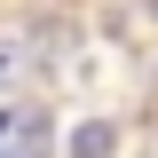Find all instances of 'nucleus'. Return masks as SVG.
I'll return each mask as SVG.
<instances>
[{"label":"nucleus","instance_id":"obj_1","mask_svg":"<svg viewBox=\"0 0 158 158\" xmlns=\"http://www.w3.org/2000/svg\"><path fill=\"white\" fill-rule=\"evenodd\" d=\"M0 158H56V127L48 111H0Z\"/></svg>","mask_w":158,"mask_h":158},{"label":"nucleus","instance_id":"obj_2","mask_svg":"<svg viewBox=\"0 0 158 158\" xmlns=\"http://www.w3.org/2000/svg\"><path fill=\"white\" fill-rule=\"evenodd\" d=\"M8 71H16V48H8V40H0V79H8Z\"/></svg>","mask_w":158,"mask_h":158}]
</instances>
